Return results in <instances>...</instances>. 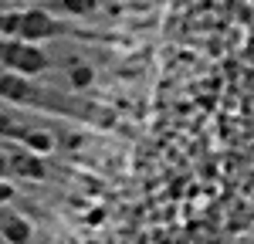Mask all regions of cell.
<instances>
[{"label":"cell","mask_w":254,"mask_h":244,"mask_svg":"<svg viewBox=\"0 0 254 244\" xmlns=\"http://www.w3.org/2000/svg\"><path fill=\"white\" fill-rule=\"evenodd\" d=\"M3 173H7V160L0 156V177H3Z\"/></svg>","instance_id":"6da1fadb"}]
</instances>
